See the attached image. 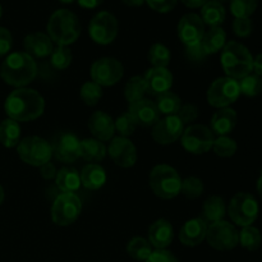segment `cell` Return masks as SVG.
Returning a JSON list of instances; mask_svg holds the SVG:
<instances>
[{"mask_svg":"<svg viewBox=\"0 0 262 262\" xmlns=\"http://www.w3.org/2000/svg\"><path fill=\"white\" fill-rule=\"evenodd\" d=\"M46 30L53 43H56L58 46L72 45L81 35L78 17L68 9L55 10L49 18Z\"/></svg>","mask_w":262,"mask_h":262,"instance_id":"3","label":"cell"},{"mask_svg":"<svg viewBox=\"0 0 262 262\" xmlns=\"http://www.w3.org/2000/svg\"><path fill=\"white\" fill-rule=\"evenodd\" d=\"M147 92L151 95H161L170 91L173 86V74L166 68H150L145 74Z\"/></svg>","mask_w":262,"mask_h":262,"instance_id":"21","label":"cell"},{"mask_svg":"<svg viewBox=\"0 0 262 262\" xmlns=\"http://www.w3.org/2000/svg\"><path fill=\"white\" fill-rule=\"evenodd\" d=\"M51 148L56 160L63 164L74 163L77 159L81 158V141L71 132L60 133L55 138Z\"/></svg>","mask_w":262,"mask_h":262,"instance_id":"14","label":"cell"},{"mask_svg":"<svg viewBox=\"0 0 262 262\" xmlns=\"http://www.w3.org/2000/svg\"><path fill=\"white\" fill-rule=\"evenodd\" d=\"M258 7V0H230V13L235 18H250Z\"/></svg>","mask_w":262,"mask_h":262,"instance_id":"38","label":"cell"},{"mask_svg":"<svg viewBox=\"0 0 262 262\" xmlns=\"http://www.w3.org/2000/svg\"><path fill=\"white\" fill-rule=\"evenodd\" d=\"M206 241L215 250L230 251L239 243V233L229 222L220 220L207 227Z\"/></svg>","mask_w":262,"mask_h":262,"instance_id":"13","label":"cell"},{"mask_svg":"<svg viewBox=\"0 0 262 262\" xmlns=\"http://www.w3.org/2000/svg\"><path fill=\"white\" fill-rule=\"evenodd\" d=\"M201 42L207 55L216 54L222 51L227 43V33L222 27H210L209 31H205Z\"/></svg>","mask_w":262,"mask_h":262,"instance_id":"29","label":"cell"},{"mask_svg":"<svg viewBox=\"0 0 262 262\" xmlns=\"http://www.w3.org/2000/svg\"><path fill=\"white\" fill-rule=\"evenodd\" d=\"M225 212L227 207L224 200L220 196H210L202 205L201 219L205 220L207 224H212L224 219Z\"/></svg>","mask_w":262,"mask_h":262,"instance_id":"26","label":"cell"},{"mask_svg":"<svg viewBox=\"0 0 262 262\" xmlns=\"http://www.w3.org/2000/svg\"><path fill=\"white\" fill-rule=\"evenodd\" d=\"M89 129L96 140L101 142L110 141L115 133L114 120L107 113L99 110V112L92 113L90 117Z\"/></svg>","mask_w":262,"mask_h":262,"instance_id":"20","label":"cell"},{"mask_svg":"<svg viewBox=\"0 0 262 262\" xmlns=\"http://www.w3.org/2000/svg\"><path fill=\"white\" fill-rule=\"evenodd\" d=\"M188 8H202L209 0H181Z\"/></svg>","mask_w":262,"mask_h":262,"instance_id":"52","label":"cell"},{"mask_svg":"<svg viewBox=\"0 0 262 262\" xmlns=\"http://www.w3.org/2000/svg\"><path fill=\"white\" fill-rule=\"evenodd\" d=\"M4 110L9 119L19 122H32L43 114L45 100L32 89H17L8 95Z\"/></svg>","mask_w":262,"mask_h":262,"instance_id":"1","label":"cell"},{"mask_svg":"<svg viewBox=\"0 0 262 262\" xmlns=\"http://www.w3.org/2000/svg\"><path fill=\"white\" fill-rule=\"evenodd\" d=\"M40 173H41V177H42L43 179H46V181H50V179L55 178L58 171H56L55 165L49 161V163L43 164L42 166H40Z\"/></svg>","mask_w":262,"mask_h":262,"instance_id":"50","label":"cell"},{"mask_svg":"<svg viewBox=\"0 0 262 262\" xmlns=\"http://www.w3.org/2000/svg\"><path fill=\"white\" fill-rule=\"evenodd\" d=\"M55 183L63 193H76L82 184L81 176L74 168L66 166L56 173Z\"/></svg>","mask_w":262,"mask_h":262,"instance_id":"27","label":"cell"},{"mask_svg":"<svg viewBox=\"0 0 262 262\" xmlns=\"http://www.w3.org/2000/svg\"><path fill=\"white\" fill-rule=\"evenodd\" d=\"M239 96L241 91L238 81L230 77H220L215 79L210 84L206 95L207 102L217 109L229 107V105L234 104Z\"/></svg>","mask_w":262,"mask_h":262,"instance_id":"8","label":"cell"},{"mask_svg":"<svg viewBox=\"0 0 262 262\" xmlns=\"http://www.w3.org/2000/svg\"><path fill=\"white\" fill-rule=\"evenodd\" d=\"M79 95H81L82 101H83L87 106H95L102 97V87L92 81L86 82V83H83V86L81 87Z\"/></svg>","mask_w":262,"mask_h":262,"instance_id":"41","label":"cell"},{"mask_svg":"<svg viewBox=\"0 0 262 262\" xmlns=\"http://www.w3.org/2000/svg\"><path fill=\"white\" fill-rule=\"evenodd\" d=\"M212 150L220 158H232L237 152L238 146L237 142L233 138H230L229 136H219L214 141Z\"/></svg>","mask_w":262,"mask_h":262,"instance_id":"39","label":"cell"},{"mask_svg":"<svg viewBox=\"0 0 262 262\" xmlns=\"http://www.w3.org/2000/svg\"><path fill=\"white\" fill-rule=\"evenodd\" d=\"M147 94V84L143 77L135 76L127 82L124 87V96L129 104L138 101V100L145 99V95Z\"/></svg>","mask_w":262,"mask_h":262,"instance_id":"32","label":"cell"},{"mask_svg":"<svg viewBox=\"0 0 262 262\" xmlns=\"http://www.w3.org/2000/svg\"><path fill=\"white\" fill-rule=\"evenodd\" d=\"M233 32L241 38L248 37L253 31V23L250 18H235L233 22Z\"/></svg>","mask_w":262,"mask_h":262,"instance_id":"44","label":"cell"},{"mask_svg":"<svg viewBox=\"0 0 262 262\" xmlns=\"http://www.w3.org/2000/svg\"><path fill=\"white\" fill-rule=\"evenodd\" d=\"M81 211L82 202L76 193H61L51 206V219L58 227H68L78 219Z\"/></svg>","mask_w":262,"mask_h":262,"instance_id":"9","label":"cell"},{"mask_svg":"<svg viewBox=\"0 0 262 262\" xmlns=\"http://www.w3.org/2000/svg\"><path fill=\"white\" fill-rule=\"evenodd\" d=\"M118 30H119V26H118L117 18L114 14L106 12V10L99 12L90 20V37L94 40V42L99 43V45L112 43L117 38Z\"/></svg>","mask_w":262,"mask_h":262,"instance_id":"10","label":"cell"},{"mask_svg":"<svg viewBox=\"0 0 262 262\" xmlns=\"http://www.w3.org/2000/svg\"><path fill=\"white\" fill-rule=\"evenodd\" d=\"M215 2H219V3H227V2H230V0H215Z\"/></svg>","mask_w":262,"mask_h":262,"instance_id":"58","label":"cell"},{"mask_svg":"<svg viewBox=\"0 0 262 262\" xmlns=\"http://www.w3.org/2000/svg\"><path fill=\"white\" fill-rule=\"evenodd\" d=\"M177 117L181 119V122L183 123L184 125L191 124V123L194 122V120L197 119V117H199V107L193 104L182 105L179 112L177 113Z\"/></svg>","mask_w":262,"mask_h":262,"instance_id":"46","label":"cell"},{"mask_svg":"<svg viewBox=\"0 0 262 262\" xmlns=\"http://www.w3.org/2000/svg\"><path fill=\"white\" fill-rule=\"evenodd\" d=\"M110 159L120 168H132L137 161V148L130 140L125 137H115L107 148Z\"/></svg>","mask_w":262,"mask_h":262,"instance_id":"17","label":"cell"},{"mask_svg":"<svg viewBox=\"0 0 262 262\" xmlns=\"http://www.w3.org/2000/svg\"><path fill=\"white\" fill-rule=\"evenodd\" d=\"M228 214L233 223L239 227H248L257 220L260 206L255 197L247 192H239L229 202Z\"/></svg>","mask_w":262,"mask_h":262,"instance_id":"7","label":"cell"},{"mask_svg":"<svg viewBox=\"0 0 262 262\" xmlns=\"http://www.w3.org/2000/svg\"><path fill=\"white\" fill-rule=\"evenodd\" d=\"M238 115L232 107L219 109L211 118V130L217 136H228L237 127Z\"/></svg>","mask_w":262,"mask_h":262,"instance_id":"24","label":"cell"},{"mask_svg":"<svg viewBox=\"0 0 262 262\" xmlns=\"http://www.w3.org/2000/svg\"><path fill=\"white\" fill-rule=\"evenodd\" d=\"M23 46L26 50L25 53L32 58H46L51 55L54 50L53 41L46 33L42 32H33L26 36L23 40Z\"/></svg>","mask_w":262,"mask_h":262,"instance_id":"23","label":"cell"},{"mask_svg":"<svg viewBox=\"0 0 262 262\" xmlns=\"http://www.w3.org/2000/svg\"><path fill=\"white\" fill-rule=\"evenodd\" d=\"M156 106H158L160 114L168 115H177L182 106V100L177 94L171 91H166L164 94L159 95L156 100Z\"/></svg>","mask_w":262,"mask_h":262,"instance_id":"34","label":"cell"},{"mask_svg":"<svg viewBox=\"0 0 262 262\" xmlns=\"http://www.w3.org/2000/svg\"><path fill=\"white\" fill-rule=\"evenodd\" d=\"M201 19L204 20L205 25L210 27H220L227 17V12L222 3L215 2V0H209L204 7L201 8Z\"/></svg>","mask_w":262,"mask_h":262,"instance_id":"28","label":"cell"},{"mask_svg":"<svg viewBox=\"0 0 262 262\" xmlns=\"http://www.w3.org/2000/svg\"><path fill=\"white\" fill-rule=\"evenodd\" d=\"M186 58L192 63H202L207 58V53L205 51L201 41L193 45L186 46Z\"/></svg>","mask_w":262,"mask_h":262,"instance_id":"45","label":"cell"},{"mask_svg":"<svg viewBox=\"0 0 262 262\" xmlns=\"http://www.w3.org/2000/svg\"><path fill=\"white\" fill-rule=\"evenodd\" d=\"M182 178L170 165L159 164L150 173V188L161 200H173L181 193Z\"/></svg>","mask_w":262,"mask_h":262,"instance_id":"5","label":"cell"},{"mask_svg":"<svg viewBox=\"0 0 262 262\" xmlns=\"http://www.w3.org/2000/svg\"><path fill=\"white\" fill-rule=\"evenodd\" d=\"M81 158L89 163H100L106 155V147L96 138H84L81 141Z\"/></svg>","mask_w":262,"mask_h":262,"instance_id":"30","label":"cell"},{"mask_svg":"<svg viewBox=\"0 0 262 262\" xmlns=\"http://www.w3.org/2000/svg\"><path fill=\"white\" fill-rule=\"evenodd\" d=\"M4 197H5L4 188H3V187L0 186V206H2V204H3V202H4Z\"/></svg>","mask_w":262,"mask_h":262,"instance_id":"56","label":"cell"},{"mask_svg":"<svg viewBox=\"0 0 262 262\" xmlns=\"http://www.w3.org/2000/svg\"><path fill=\"white\" fill-rule=\"evenodd\" d=\"M128 114L132 117L135 123L141 127H151L155 125L160 120V112L155 102L148 99L138 100V101L129 104Z\"/></svg>","mask_w":262,"mask_h":262,"instance_id":"18","label":"cell"},{"mask_svg":"<svg viewBox=\"0 0 262 262\" xmlns=\"http://www.w3.org/2000/svg\"><path fill=\"white\" fill-rule=\"evenodd\" d=\"M0 76L9 86L23 89L33 82L37 76V64L35 59L25 51L12 53L3 61Z\"/></svg>","mask_w":262,"mask_h":262,"instance_id":"2","label":"cell"},{"mask_svg":"<svg viewBox=\"0 0 262 262\" xmlns=\"http://www.w3.org/2000/svg\"><path fill=\"white\" fill-rule=\"evenodd\" d=\"M182 146L189 154L201 155L209 152L214 145L215 136L210 128L202 124H192L182 135Z\"/></svg>","mask_w":262,"mask_h":262,"instance_id":"11","label":"cell"},{"mask_svg":"<svg viewBox=\"0 0 262 262\" xmlns=\"http://www.w3.org/2000/svg\"><path fill=\"white\" fill-rule=\"evenodd\" d=\"M20 142V127L15 120L4 119L0 123V143L7 148L17 147Z\"/></svg>","mask_w":262,"mask_h":262,"instance_id":"31","label":"cell"},{"mask_svg":"<svg viewBox=\"0 0 262 262\" xmlns=\"http://www.w3.org/2000/svg\"><path fill=\"white\" fill-rule=\"evenodd\" d=\"M123 4H125L127 7H141V5H143L146 3V0H122Z\"/></svg>","mask_w":262,"mask_h":262,"instance_id":"54","label":"cell"},{"mask_svg":"<svg viewBox=\"0 0 262 262\" xmlns=\"http://www.w3.org/2000/svg\"><path fill=\"white\" fill-rule=\"evenodd\" d=\"M77 3L82 8H86V9H95L99 5H101L104 3V0H77Z\"/></svg>","mask_w":262,"mask_h":262,"instance_id":"51","label":"cell"},{"mask_svg":"<svg viewBox=\"0 0 262 262\" xmlns=\"http://www.w3.org/2000/svg\"><path fill=\"white\" fill-rule=\"evenodd\" d=\"M2 14H3V9H2V5H0V18H2Z\"/></svg>","mask_w":262,"mask_h":262,"instance_id":"59","label":"cell"},{"mask_svg":"<svg viewBox=\"0 0 262 262\" xmlns=\"http://www.w3.org/2000/svg\"><path fill=\"white\" fill-rule=\"evenodd\" d=\"M17 152L23 163L40 168L43 164L50 161L53 156V148L50 143L43 138L38 136H30L20 140L17 146Z\"/></svg>","mask_w":262,"mask_h":262,"instance_id":"6","label":"cell"},{"mask_svg":"<svg viewBox=\"0 0 262 262\" xmlns=\"http://www.w3.org/2000/svg\"><path fill=\"white\" fill-rule=\"evenodd\" d=\"M241 94L248 97H255L262 92V77L256 73H250L238 81Z\"/></svg>","mask_w":262,"mask_h":262,"instance_id":"37","label":"cell"},{"mask_svg":"<svg viewBox=\"0 0 262 262\" xmlns=\"http://www.w3.org/2000/svg\"><path fill=\"white\" fill-rule=\"evenodd\" d=\"M92 82L101 87H110L117 84L124 76V67L118 59L105 56L97 59L91 66Z\"/></svg>","mask_w":262,"mask_h":262,"instance_id":"12","label":"cell"},{"mask_svg":"<svg viewBox=\"0 0 262 262\" xmlns=\"http://www.w3.org/2000/svg\"><path fill=\"white\" fill-rule=\"evenodd\" d=\"M207 227V223L201 217L188 220L179 230V241L187 247H196L206 239Z\"/></svg>","mask_w":262,"mask_h":262,"instance_id":"19","label":"cell"},{"mask_svg":"<svg viewBox=\"0 0 262 262\" xmlns=\"http://www.w3.org/2000/svg\"><path fill=\"white\" fill-rule=\"evenodd\" d=\"M152 252V246L142 237H135L128 242L127 253L136 261H146Z\"/></svg>","mask_w":262,"mask_h":262,"instance_id":"33","label":"cell"},{"mask_svg":"<svg viewBox=\"0 0 262 262\" xmlns=\"http://www.w3.org/2000/svg\"><path fill=\"white\" fill-rule=\"evenodd\" d=\"M181 192L188 200H196L204 193V182L197 177H187L182 181Z\"/></svg>","mask_w":262,"mask_h":262,"instance_id":"42","label":"cell"},{"mask_svg":"<svg viewBox=\"0 0 262 262\" xmlns=\"http://www.w3.org/2000/svg\"><path fill=\"white\" fill-rule=\"evenodd\" d=\"M81 183L90 191H96L106 183V173L99 164H89L81 171Z\"/></svg>","mask_w":262,"mask_h":262,"instance_id":"25","label":"cell"},{"mask_svg":"<svg viewBox=\"0 0 262 262\" xmlns=\"http://www.w3.org/2000/svg\"><path fill=\"white\" fill-rule=\"evenodd\" d=\"M178 0H146V4L158 13H169L177 7Z\"/></svg>","mask_w":262,"mask_h":262,"instance_id":"47","label":"cell"},{"mask_svg":"<svg viewBox=\"0 0 262 262\" xmlns=\"http://www.w3.org/2000/svg\"><path fill=\"white\" fill-rule=\"evenodd\" d=\"M262 235L258 228L253 225L243 227L239 232V245L247 251H257L261 247Z\"/></svg>","mask_w":262,"mask_h":262,"instance_id":"35","label":"cell"},{"mask_svg":"<svg viewBox=\"0 0 262 262\" xmlns=\"http://www.w3.org/2000/svg\"><path fill=\"white\" fill-rule=\"evenodd\" d=\"M174 238L173 227L166 219H159L148 228V242L156 250H166Z\"/></svg>","mask_w":262,"mask_h":262,"instance_id":"22","label":"cell"},{"mask_svg":"<svg viewBox=\"0 0 262 262\" xmlns=\"http://www.w3.org/2000/svg\"><path fill=\"white\" fill-rule=\"evenodd\" d=\"M115 130L120 135V137L128 138L129 136H132L135 133L137 124L135 123V120L132 119L129 114L127 113H123L119 117L117 118V120H114Z\"/></svg>","mask_w":262,"mask_h":262,"instance_id":"43","label":"cell"},{"mask_svg":"<svg viewBox=\"0 0 262 262\" xmlns=\"http://www.w3.org/2000/svg\"><path fill=\"white\" fill-rule=\"evenodd\" d=\"M223 69L227 77L239 81L253 71V56L243 43L229 41L222 50Z\"/></svg>","mask_w":262,"mask_h":262,"instance_id":"4","label":"cell"},{"mask_svg":"<svg viewBox=\"0 0 262 262\" xmlns=\"http://www.w3.org/2000/svg\"><path fill=\"white\" fill-rule=\"evenodd\" d=\"M170 50L160 42L154 43L148 50V61L154 68H166L170 63Z\"/></svg>","mask_w":262,"mask_h":262,"instance_id":"36","label":"cell"},{"mask_svg":"<svg viewBox=\"0 0 262 262\" xmlns=\"http://www.w3.org/2000/svg\"><path fill=\"white\" fill-rule=\"evenodd\" d=\"M178 37L186 46L200 42L205 35V23L196 13H187L179 19Z\"/></svg>","mask_w":262,"mask_h":262,"instance_id":"16","label":"cell"},{"mask_svg":"<svg viewBox=\"0 0 262 262\" xmlns=\"http://www.w3.org/2000/svg\"><path fill=\"white\" fill-rule=\"evenodd\" d=\"M256 188H257L258 194H260V197L262 199V170H261L260 177H258L257 179V186H256Z\"/></svg>","mask_w":262,"mask_h":262,"instance_id":"55","label":"cell"},{"mask_svg":"<svg viewBox=\"0 0 262 262\" xmlns=\"http://www.w3.org/2000/svg\"><path fill=\"white\" fill-rule=\"evenodd\" d=\"M72 51L68 46H56L50 55L51 66L58 71H64L72 63Z\"/></svg>","mask_w":262,"mask_h":262,"instance_id":"40","label":"cell"},{"mask_svg":"<svg viewBox=\"0 0 262 262\" xmlns=\"http://www.w3.org/2000/svg\"><path fill=\"white\" fill-rule=\"evenodd\" d=\"M253 71L257 76L262 77V53L253 59Z\"/></svg>","mask_w":262,"mask_h":262,"instance_id":"53","label":"cell"},{"mask_svg":"<svg viewBox=\"0 0 262 262\" xmlns=\"http://www.w3.org/2000/svg\"><path fill=\"white\" fill-rule=\"evenodd\" d=\"M58 2L63 3V4H72V3L77 2V0H58Z\"/></svg>","mask_w":262,"mask_h":262,"instance_id":"57","label":"cell"},{"mask_svg":"<svg viewBox=\"0 0 262 262\" xmlns=\"http://www.w3.org/2000/svg\"><path fill=\"white\" fill-rule=\"evenodd\" d=\"M145 262H179L178 258L168 250H155Z\"/></svg>","mask_w":262,"mask_h":262,"instance_id":"49","label":"cell"},{"mask_svg":"<svg viewBox=\"0 0 262 262\" xmlns=\"http://www.w3.org/2000/svg\"><path fill=\"white\" fill-rule=\"evenodd\" d=\"M184 124L177 115H168L159 120L152 128V138L159 145H170L182 137Z\"/></svg>","mask_w":262,"mask_h":262,"instance_id":"15","label":"cell"},{"mask_svg":"<svg viewBox=\"0 0 262 262\" xmlns=\"http://www.w3.org/2000/svg\"><path fill=\"white\" fill-rule=\"evenodd\" d=\"M13 46V36L5 27H0V58L7 55Z\"/></svg>","mask_w":262,"mask_h":262,"instance_id":"48","label":"cell"}]
</instances>
